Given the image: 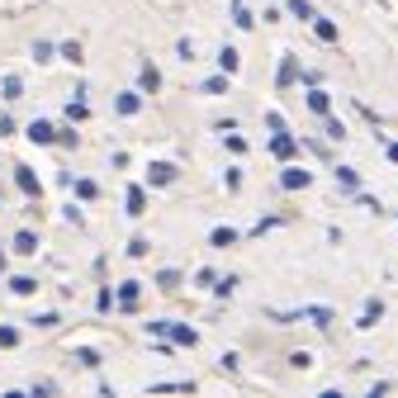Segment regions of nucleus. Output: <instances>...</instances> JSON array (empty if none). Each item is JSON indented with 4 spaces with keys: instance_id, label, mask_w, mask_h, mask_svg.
Listing matches in <instances>:
<instances>
[{
    "instance_id": "f257e3e1",
    "label": "nucleus",
    "mask_w": 398,
    "mask_h": 398,
    "mask_svg": "<svg viewBox=\"0 0 398 398\" xmlns=\"http://www.w3.org/2000/svg\"><path fill=\"white\" fill-rule=\"evenodd\" d=\"M152 332H157V336H171L175 346H194V341H199V332H194V327H171V322H152Z\"/></svg>"
},
{
    "instance_id": "f03ea898",
    "label": "nucleus",
    "mask_w": 398,
    "mask_h": 398,
    "mask_svg": "<svg viewBox=\"0 0 398 398\" xmlns=\"http://www.w3.org/2000/svg\"><path fill=\"white\" fill-rule=\"evenodd\" d=\"M29 138L48 147V143H57V128H52V124H43V119H33V124H29Z\"/></svg>"
},
{
    "instance_id": "7ed1b4c3",
    "label": "nucleus",
    "mask_w": 398,
    "mask_h": 398,
    "mask_svg": "<svg viewBox=\"0 0 398 398\" xmlns=\"http://www.w3.org/2000/svg\"><path fill=\"white\" fill-rule=\"evenodd\" d=\"M308 180H313V175H308V171H299V166H289V171L280 175V185H285V190H303Z\"/></svg>"
},
{
    "instance_id": "20e7f679",
    "label": "nucleus",
    "mask_w": 398,
    "mask_h": 398,
    "mask_svg": "<svg viewBox=\"0 0 398 398\" xmlns=\"http://www.w3.org/2000/svg\"><path fill=\"white\" fill-rule=\"evenodd\" d=\"M124 199H128V213H147V190L143 185H128Z\"/></svg>"
},
{
    "instance_id": "39448f33",
    "label": "nucleus",
    "mask_w": 398,
    "mask_h": 398,
    "mask_svg": "<svg viewBox=\"0 0 398 398\" xmlns=\"http://www.w3.org/2000/svg\"><path fill=\"white\" fill-rule=\"evenodd\" d=\"M15 185H19L24 194H38V175H33L29 166H15Z\"/></svg>"
},
{
    "instance_id": "423d86ee",
    "label": "nucleus",
    "mask_w": 398,
    "mask_h": 398,
    "mask_svg": "<svg viewBox=\"0 0 398 398\" xmlns=\"http://www.w3.org/2000/svg\"><path fill=\"white\" fill-rule=\"evenodd\" d=\"M380 318H384V299H370V303H365V313H361V322H356V327H375Z\"/></svg>"
},
{
    "instance_id": "0eeeda50",
    "label": "nucleus",
    "mask_w": 398,
    "mask_h": 398,
    "mask_svg": "<svg viewBox=\"0 0 398 398\" xmlns=\"http://www.w3.org/2000/svg\"><path fill=\"white\" fill-rule=\"evenodd\" d=\"M171 180H175L171 161H152V185H171Z\"/></svg>"
},
{
    "instance_id": "6e6552de",
    "label": "nucleus",
    "mask_w": 398,
    "mask_h": 398,
    "mask_svg": "<svg viewBox=\"0 0 398 398\" xmlns=\"http://www.w3.org/2000/svg\"><path fill=\"white\" fill-rule=\"evenodd\" d=\"M114 105H119V114H138V110H143V100H138V90H128V95H119Z\"/></svg>"
},
{
    "instance_id": "1a4fd4ad",
    "label": "nucleus",
    "mask_w": 398,
    "mask_h": 398,
    "mask_svg": "<svg viewBox=\"0 0 398 398\" xmlns=\"http://www.w3.org/2000/svg\"><path fill=\"white\" fill-rule=\"evenodd\" d=\"M308 110H313V114H327V110H332L327 90H308Z\"/></svg>"
},
{
    "instance_id": "9d476101",
    "label": "nucleus",
    "mask_w": 398,
    "mask_h": 398,
    "mask_svg": "<svg viewBox=\"0 0 398 398\" xmlns=\"http://www.w3.org/2000/svg\"><path fill=\"white\" fill-rule=\"evenodd\" d=\"M313 29H318L322 43H336V24H332V19H318V15H313Z\"/></svg>"
},
{
    "instance_id": "9b49d317",
    "label": "nucleus",
    "mask_w": 398,
    "mask_h": 398,
    "mask_svg": "<svg viewBox=\"0 0 398 398\" xmlns=\"http://www.w3.org/2000/svg\"><path fill=\"white\" fill-rule=\"evenodd\" d=\"M119 303H124V308L138 303V280H124V285H119Z\"/></svg>"
},
{
    "instance_id": "f8f14e48",
    "label": "nucleus",
    "mask_w": 398,
    "mask_h": 398,
    "mask_svg": "<svg viewBox=\"0 0 398 398\" xmlns=\"http://www.w3.org/2000/svg\"><path fill=\"white\" fill-rule=\"evenodd\" d=\"M218 66H223L228 76H233V71H238V66H242V57H238V48H223V52H218Z\"/></svg>"
},
{
    "instance_id": "ddd939ff",
    "label": "nucleus",
    "mask_w": 398,
    "mask_h": 398,
    "mask_svg": "<svg viewBox=\"0 0 398 398\" xmlns=\"http://www.w3.org/2000/svg\"><path fill=\"white\" fill-rule=\"evenodd\" d=\"M15 252L19 256H33V252H38V238H33V233H19V238H15Z\"/></svg>"
},
{
    "instance_id": "4468645a",
    "label": "nucleus",
    "mask_w": 398,
    "mask_h": 398,
    "mask_svg": "<svg viewBox=\"0 0 398 398\" xmlns=\"http://www.w3.org/2000/svg\"><path fill=\"white\" fill-rule=\"evenodd\" d=\"M209 242H213V247H233V242H238V233H233V228H213V233H209Z\"/></svg>"
},
{
    "instance_id": "2eb2a0df",
    "label": "nucleus",
    "mask_w": 398,
    "mask_h": 398,
    "mask_svg": "<svg viewBox=\"0 0 398 398\" xmlns=\"http://www.w3.org/2000/svg\"><path fill=\"white\" fill-rule=\"evenodd\" d=\"M0 90H5V100H19V95H24V81H19V76H5V81H0Z\"/></svg>"
},
{
    "instance_id": "dca6fc26",
    "label": "nucleus",
    "mask_w": 398,
    "mask_h": 398,
    "mask_svg": "<svg viewBox=\"0 0 398 398\" xmlns=\"http://www.w3.org/2000/svg\"><path fill=\"white\" fill-rule=\"evenodd\" d=\"M138 81H143V90H157V86H161V71H157L152 62H147V66H143V76H138Z\"/></svg>"
},
{
    "instance_id": "f3484780",
    "label": "nucleus",
    "mask_w": 398,
    "mask_h": 398,
    "mask_svg": "<svg viewBox=\"0 0 398 398\" xmlns=\"http://www.w3.org/2000/svg\"><path fill=\"white\" fill-rule=\"evenodd\" d=\"M271 147H275V157H294V138H289V133H280Z\"/></svg>"
},
{
    "instance_id": "a211bd4d",
    "label": "nucleus",
    "mask_w": 398,
    "mask_h": 398,
    "mask_svg": "<svg viewBox=\"0 0 398 398\" xmlns=\"http://www.w3.org/2000/svg\"><path fill=\"white\" fill-rule=\"evenodd\" d=\"M336 185H341V190H356V171L341 166V171H336Z\"/></svg>"
},
{
    "instance_id": "6ab92c4d",
    "label": "nucleus",
    "mask_w": 398,
    "mask_h": 398,
    "mask_svg": "<svg viewBox=\"0 0 398 398\" xmlns=\"http://www.w3.org/2000/svg\"><path fill=\"white\" fill-rule=\"evenodd\" d=\"M289 10H294L299 19H313V5H308V0H289Z\"/></svg>"
},
{
    "instance_id": "aec40b11",
    "label": "nucleus",
    "mask_w": 398,
    "mask_h": 398,
    "mask_svg": "<svg viewBox=\"0 0 398 398\" xmlns=\"http://www.w3.org/2000/svg\"><path fill=\"white\" fill-rule=\"evenodd\" d=\"M204 90H209V95H223L228 81H223V76H209V81H204Z\"/></svg>"
},
{
    "instance_id": "412c9836",
    "label": "nucleus",
    "mask_w": 398,
    "mask_h": 398,
    "mask_svg": "<svg viewBox=\"0 0 398 398\" xmlns=\"http://www.w3.org/2000/svg\"><path fill=\"white\" fill-rule=\"evenodd\" d=\"M76 361H81V365H90V370L100 365V356H95V351H90V346H81V351H76Z\"/></svg>"
},
{
    "instance_id": "4be33fe9",
    "label": "nucleus",
    "mask_w": 398,
    "mask_h": 398,
    "mask_svg": "<svg viewBox=\"0 0 398 398\" xmlns=\"http://www.w3.org/2000/svg\"><path fill=\"white\" fill-rule=\"evenodd\" d=\"M33 289H38V280H29V275H19V280H15V294H33Z\"/></svg>"
},
{
    "instance_id": "5701e85b",
    "label": "nucleus",
    "mask_w": 398,
    "mask_h": 398,
    "mask_svg": "<svg viewBox=\"0 0 398 398\" xmlns=\"http://www.w3.org/2000/svg\"><path fill=\"white\" fill-rule=\"evenodd\" d=\"M289 81H294V57L285 52V66H280V86H289Z\"/></svg>"
},
{
    "instance_id": "b1692460",
    "label": "nucleus",
    "mask_w": 398,
    "mask_h": 398,
    "mask_svg": "<svg viewBox=\"0 0 398 398\" xmlns=\"http://www.w3.org/2000/svg\"><path fill=\"white\" fill-rule=\"evenodd\" d=\"M157 285H161V289H175V285H180V275H175V271H161Z\"/></svg>"
},
{
    "instance_id": "393cba45",
    "label": "nucleus",
    "mask_w": 398,
    "mask_h": 398,
    "mask_svg": "<svg viewBox=\"0 0 398 398\" xmlns=\"http://www.w3.org/2000/svg\"><path fill=\"white\" fill-rule=\"evenodd\" d=\"M33 57H38V62H48V57H52V43H43V38H38V43H33Z\"/></svg>"
},
{
    "instance_id": "a878e982",
    "label": "nucleus",
    "mask_w": 398,
    "mask_h": 398,
    "mask_svg": "<svg viewBox=\"0 0 398 398\" xmlns=\"http://www.w3.org/2000/svg\"><path fill=\"white\" fill-rule=\"evenodd\" d=\"M62 57L66 62H81V43H62Z\"/></svg>"
},
{
    "instance_id": "bb28decb",
    "label": "nucleus",
    "mask_w": 398,
    "mask_h": 398,
    "mask_svg": "<svg viewBox=\"0 0 398 398\" xmlns=\"http://www.w3.org/2000/svg\"><path fill=\"white\" fill-rule=\"evenodd\" d=\"M15 341H19L15 327H0V346H15Z\"/></svg>"
},
{
    "instance_id": "cd10ccee",
    "label": "nucleus",
    "mask_w": 398,
    "mask_h": 398,
    "mask_svg": "<svg viewBox=\"0 0 398 398\" xmlns=\"http://www.w3.org/2000/svg\"><path fill=\"white\" fill-rule=\"evenodd\" d=\"M0 271H5V252H0Z\"/></svg>"
}]
</instances>
